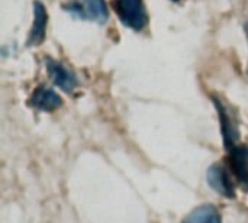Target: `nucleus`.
<instances>
[{"mask_svg":"<svg viewBox=\"0 0 248 223\" xmlns=\"http://www.w3.org/2000/svg\"><path fill=\"white\" fill-rule=\"evenodd\" d=\"M115 10L124 26L137 32L142 30L148 23V13L142 0H116Z\"/></svg>","mask_w":248,"mask_h":223,"instance_id":"nucleus-1","label":"nucleus"},{"mask_svg":"<svg viewBox=\"0 0 248 223\" xmlns=\"http://www.w3.org/2000/svg\"><path fill=\"white\" fill-rule=\"evenodd\" d=\"M65 10L78 19L96 22L100 25L108 20V9L105 0H77L65 6Z\"/></svg>","mask_w":248,"mask_h":223,"instance_id":"nucleus-2","label":"nucleus"},{"mask_svg":"<svg viewBox=\"0 0 248 223\" xmlns=\"http://www.w3.org/2000/svg\"><path fill=\"white\" fill-rule=\"evenodd\" d=\"M46 70H48L49 77L54 81V84L58 86L61 90L70 93L76 89V86H77L76 75L68 68H65L61 62L48 59L46 61Z\"/></svg>","mask_w":248,"mask_h":223,"instance_id":"nucleus-3","label":"nucleus"},{"mask_svg":"<svg viewBox=\"0 0 248 223\" xmlns=\"http://www.w3.org/2000/svg\"><path fill=\"white\" fill-rule=\"evenodd\" d=\"M46 22H48V15L41 1L33 3V25L28 38V45L35 46L42 44L45 39V29H46Z\"/></svg>","mask_w":248,"mask_h":223,"instance_id":"nucleus-4","label":"nucleus"},{"mask_svg":"<svg viewBox=\"0 0 248 223\" xmlns=\"http://www.w3.org/2000/svg\"><path fill=\"white\" fill-rule=\"evenodd\" d=\"M31 104L44 112H52L61 106V97L51 89L39 87L31 99Z\"/></svg>","mask_w":248,"mask_h":223,"instance_id":"nucleus-5","label":"nucleus"},{"mask_svg":"<svg viewBox=\"0 0 248 223\" xmlns=\"http://www.w3.org/2000/svg\"><path fill=\"white\" fill-rule=\"evenodd\" d=\"M208 183L219 193L224 194L227 197H232L234 196V189L232 184L230 181L228 174L225 173V170L219 165H212L208 170Z\"/></svg>","mask_w":248,"mask_h":223,"instance_id":"nucleus-6","label":"nucleus"},{"mask_svg":"<svg viewBox=\"0 0 248 223\" xmlns=\"http://www.w3.org/2000/svg\"><path fill=\"white\" fill-rule=\"evenodd\" d=\"M183 223H221V216L214 206L203 205L195 209Z\"/></svg>","mask_w":248,"mask_h":223,"instance_id":"nucleus-7","label":"nucleus"},{"mask_svg":"<svg viewBox=\"0 0 248 223\" xmlns=\"http://www.w3.org/2000/svg\"><path fill=\"white\" fill-rule=\"evenodd\" d=\"M234 168L243 183L248 181V148H237L232 152Z\"/></svg>","mask_w":248,"mask_h":223,"instance_id":"nucleus-8","label":"nucleus"},{"mask_svg":"<svg viewBox=\"0 0 248 223\" xmlns=\"http://www.w3.org/2000/svg\"><path fill=\"white\" fill-rule=\"evenodd\" d=\"M171 1H179V0H171Z\"/></svg>","mask_w":248,"mask_h":223,"instance_id":"nucleus-9","label":"nucleus"}]
</instances>
